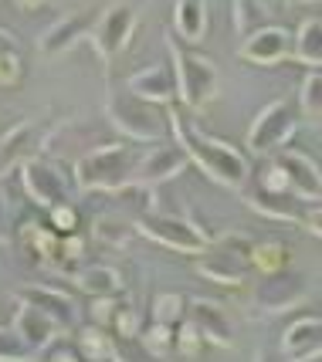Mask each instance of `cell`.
Returning a JSON list of instances; mask_svg holds the SVG:
<instances>
[{
  "mask_svg": "<svg viewBox=\"0 0 322 362\" xmlns=\"http://www.w3.org/2000/svg\"><path fill=\"white\" fill-rule=\"evenodd\" d=\"M231 17H234V31L241 34V37L261 31L265 24H272V21H268V7L258 4V0H238V4L231 7Z\"/></svg>",
  "mask_w": 322,
  "mask_h": 362,
  "instance_id": "4316f807",
  "label": "cell"
},
{
  "mask_svg": "<svg viewBox=\"0 0 322 362\" xmlns=\"http://www.w3.org/2000/svg\"><path fill=\"white\" fill-rule=\"evenodd\" d=\"M238 58L251 64H261V68H272V64L292 58V34L282 28V24H265L261 31L248 34L238 47Z\"/></svg>",
  "mask_w": 322,
  "mask_h": 362,
  "instance_id": "2e32d148",
  "label": "cell"
},
{
  "mask_svg": "<svg viewBox=\"0 0 322 362\" xmlns=\"http://www.w3.org/2000/svg\"><path fill=\"white\" fill-rule=\"evenodd\" d=\"M96 17H98V11H88V7H85V11H68V14H62L54 24H48V28L41 31V37H38V51L48 54V58L71 51L81 37H88L92 24H96Z\"/></svg>",
  "mask_w": 322,
  "mask_h": 362,
  "instance_id": "4fadbf2b",
  "label": "cell"
},
{
  "mask_svg": "<svg viewBox=\"0 0 322 362\" xmlns=\"http://www.w3.org/2000/svg\"><path fill=\"white\" fill-rule=\"evenodd\" d=\"M21 187L31 197L38 206L45 210H58V206L71 204V193H68V180L62 176L58 166H51L45 159H31L21 166Z\"/></svg>",
  "mask_w": 322,
  "mask_h": 362,
  "instance_id": "7c38bea8",
  "label": "cell"
},
{
  "mask_svg": "<svg viewBox=\"0 0 322 362\" xmlns=\"http://www.w3.org/2000/svg\"><path fill=\"white\" fill-rule=\"evenodd\" d=\"M187 322L200 332V339H204V342H210V346L234 349V342H238L234 322L227 318V312L217 305V301L190 298V301H187Z\"/></svg>",
  "mask_w": 322,
  "mask_h": 362,
  "instance_id": "5bb4252c",
  "label": "cell"
},
{
  "mask_svg": "<svg viewBox=\"0 0 322 362\" xmlns=\"http://www.w3.org/2000/svg\"><path fill=\"white\" fill-rule=\"evenodd\" d=\"M75 284L85 298L92 301H105L115 298L122 291V274L113 268V264H92V268H81L75 274Z\"/></svg>",
  "mask_w": 322,
  "mask_h": 362,
  "instance_id": "44dd1931",
  "label": "cell"
},
{
  "mask_svg": "<svg viewBox=\"0 0 322 362\" xmlns=\"http://www.w3.org/2000/svg\"><path fill=\"white\" fill-rule=\"evenodd\" d=\"M24 75V58H21V47L11 34L0 28V85H17Z\"/></svg>",
  "mask_w": 322,
  "mask_h": 362,
  "instance_id": "f1b7e54d",
  "label": "cell"
},
{
  "mask_svg": "<svg viewBox=\"0 0 322 362\" xmlns=\"http://www.w3.org/2000/svg\"><path fill=\"white\" fill-rule=\"evenodd\" d=\"M299 109L309 115H319L322 112V71H309L302 81V92H299Z\"/></svg>",
  "mask_w": 322,
  "mask_h": 362,
  "instance_id": "4dcf8cb0",
  "label": "cell"
},
{
  "mask_svg": "<svg viewBox=\"0 0 322 362\" xmlns=\"http://www.w3.org/2000/svg\"><path fill=\"white\" fill-rule=\"evenodd\" d=\"M132 234H136V221H126L122 214H98L92 221V240L105 247H126Z\"/></svg>",
  "mask_w": 322,
  "mask_h": 362,
  "instance_id": "cb8c5ba5",
  "label": "cell"
},
{
  "mask_svg": "<svg viewBox=\"0 0 322 362\" xmlns=\"http://www.w3.org/2000/svg\"><path fill=\"white\" fill-rule=\"evenodd\" d=\"M38 359V352L21 342V335H17L11 325H0V362H34Z\"/></svg>",
  "mask_w": 322,
  "mask_h": 362,
  "instance_id": "f546056e",
  "label": "cell"
},
{
  "mask_svg": "<svg viewBox=\"0 0 322 362\" xmlns=\"http://www.w3.org/2000/svg\"><path fill=\"white\" fill-rule=\"evenodd\" d=\"M79 349H81V359L115 362V349H119V342H115L105 329L88 325V329H81V335H79Z\"/></svg>",
  "mask_w": 322,
  "mask_h": 362,
  "instance_id": "d4e9b609",
  "label": "cell"
},
{
  "mask_svg": "<svg viewBox=\"0 0 322 362\" xmlns=\"http://www.w3.org/2000/svg\"><path fill=\"white\" fill-rule=\"evenodd\" d=\"M51 136H54V129L45 119H24L7 129L0 136V180L21 170L24 163L38 159V153L51 146Z\"/></svg>",
  "mask_w": 322,
  "mask_h": 362,
  "instance_id": "9c48e42d",
  "label": "cell"
},
{
  "mask_svg": "<svg viewBox=\"0 0 322 362\" xmlns=\"http://www.w3.org/2000/svg\"><path fill=\"white\" fill-rule=\"evenodd\" d=\"M255 362H282V356H275V352H265V349H261V352L255 356Z\"/></svg>",
  "mask_w": 322,
  "mask_h": 362,
  "instance_id": "ab89813d",
  "label": "cell"
},
{
  "mask_svg": "<svg viewBox=\"0 0 322 362\" xmlns=\"http://www.w3.org/2000/svg\"><path fill=\"white\" fill-rule=\"evenodd\" d=\"M166 126H170V136L177 139V149L187 156V163L200 166L214 183H221L224 189H241L248 183L251 163L241 149H234L224 139H210L207 132H200L193 122H187L177 109L166 112Z\"/></svg>",
  "mask_w": 322,
  "mask_h": 362,
  "instance_id": "6da1fadb",
  "label": "cell"
},
{
  "mask_svg": "<svg viewBox=\"0 0 322 362\" xmlns=\"http://www.w3.org/2000/svg\"><path fill=\"white\" fill-rule=\"evenodd\" d=\"M139 156L132 142H102L81 153L75 163V183L81 193H122L132 189Z\"/></svg>",
  "mask_w": 322,
  "mask_h": 362,
  "instance_id": "7a4b0ae2",
  "label": "cell"
},
{
  "mask_svg": "<svg viewBox=\"0 0 322 362\" xmlns=\"http://www.w3.org/2000/svg\"><path fill=\"white\" fill-rule=\"evenodd\" d=\"M251 254H255V237L244 230H224L210 240V247L197 257V271L217 284H241L244 274L251 271Z\"/></svg>",
  "mask_w": 322,
  "mask_h": 362,
  "instance_id": "5b68a950",
  "label": "cell"
},
{
  "mask_svg": "<svg viewBox=\"0 0 322 362\" xmlns=\"http://www.w3.org/2000/svg\"><path fill=\"white\" fill-rule=\"evenodd\" d=\"M244 200H248V206H251L255 214L268 217V221H282V223L306 221V214H299V200H295L292 193H278V189L258 187V189H251Z\"/></svg>",
  "mask_w": 322,
  "mask_h": 362,
  "instance_id": "ffe728a7",
  "label": "cell"
},
{
  "mask_svg": "<svg viewBox=\"0 0 322 362\" xmlns=\"http://www.w3.org/2000/svg\"><path fill=\"white\" fill-rule=\"evenodd\" d=\"M183 318H187V298H183V295L166 291V295H156V298H153V325L177 329Z\"/></svg>",
  "mask_w": 322,
  "mask_h": 362,
  "instance_id": "83f0119b",
  "label": "cell"
},
{
  "mask_svg": "<svg viewBox=\"0 0 322 362\" xmlns=\"http://www.w3.org/2000/svg\"><path fill=\"white\" fill-rule=\"evenodd\" d=\"M17 301H24V305H31L38 308L45 318H51L58 332H71L79 325V308H75V301L68 298L64 291H54L51 284H24V288H17L14 291Z\"/></svg>",
  "mask_w": 322,
  "mask_h": 362,
  "instance_id": "9a60e30c",
  "label": "cell"
},
{
  "mask_svg": "<svg viewBox=\"0 0 322 362\" xmlns=\"http://www.w3.org/2000/svg\"><path fill=\"white\" fill-rule=\"evenodd\" d=\"M136 28H139V7H132V4H109V7L98 11L96 24H92V31H88L85 41L92 45V51L102 62H113V58H119L129 47Z\"/></svg>",
  "mask_w": 322,
  "mask_h": 362,
  "instance_id": "ba28073f",
  "label": "cell"
},
{
  "mask_svg": "<svg viewBox=\"0 0 322 362\" xmlns=\"http://www.w3.org/2000/svg\"><path fill=\"white\" fill-rule=\"evenodd\" d=\"M207 4L204 0H180L173 7V34L187 45H200L207 37Z\"/></svg>",
  "mask_w": 322,
  "mask_h": 362,
  "instance_id": "603a6c76",
  "label": "cell"
},
{
  "mask_svg": "<svg viewBox=\"0 0 322 362\" xmlns=\"http://www.w3.org/2000/svg\"><path fill=\"white\" fill-rule=\"evenodd\" d=\"M173 332L177 329H163V325H149L146 332H139V342L149 356H163L166 349H173Z\"/></svg>",
  "mask_w": 322,
  "mask_h": 362,
  "instance_id": "1f68e13d",
  "label": "cell"
},
{
  "mask_svg": "<svg viewBox=\"0 0 322 362\" xmlns=\"http://www.w3.org/2000/svg\"><path fill=\"white\" fill-rule=\"evenodd\" d=\"M299 129V109L292 98H275L258 112L248 126V153L251 156H275L289 149L292 136Z\"/></svg>",
  "mask_w": 322,
  "mask_h": 362,
  "instance_id": "52a82bcc",
  "label": "cell"
},
{
  "mask_svg": "<svg viewBox=\"0 0 322 362\" xmlns=\"http://www.w3.org/2000/svg\"><path fill=\"white\" fill-rule=\"evenodd\" d=\"M309 227V234H316L322 240V206L319 210H312V214H306V221H302Z\"/></svg>",
  "mask_w": 322,
  "mask_h": 362,
  "instance_id": "74e56055",
  "label": "cell"
},
{
  "mask_svg": "<svg viewBox=\"0 0 322 362\" xmlns=\"http://www.w3.org/2000/svg\"><path fill=\"white\" fill-rule=\"evenodd\" d=\"M306 298V278L299 271H275V274H261L251 284V305L265 315H282L295 308L299 301Z\"/></svg>",
  "mask_w": 322,
  "mask_h": 362,
  "instance_id": "30bf717a",
  "label": "cell"
},
{
  "mask_svg": "<svg viewBox=\"0 0 322 362\" xmlns=\"http://www.w3.org/2000/svg\"><path fill=\"white\" fill-rule=\"evenodd\" d=\"M200 342H204V339H200V332L183 318V322L177 325V332H173V349H177L180 356H197V352H200Z\"/></svg>",
  "mask_w": 322,
  "mask_h": 362,
  "instance_id": "d6a6232c",
  "label": "cell"
},
{
  "mask_svg": "<svg viewBox=\"0 0 322 362\" xmlns=\"http://www.w3.org/2000/svg\"><path fill=\"white\" fill-rule=\"evenodd\" d=\"M105 119L129 142H160L170 132L166 115L156 112L153 105H146L143 98H136L126 85H113L105 92Z\"/></svg>",
  "mask_w": 322,
  "mask_h": 362,
  "instance_id": "277c9868",
  "label": "cell"
},
{
  "mask_svg": "<svg viewBox=\"0 0 322 362\" xmlns=\"http://www.w3.org/2000/svg\"><path fill=\"white\" fill-rule=\"evenodd\" d=\"M292 58L312 71H322V17H306L292 34Z\"/></svg>",
  "mask_w": 322,
  "mask_h": 362,
  "instance_id": "7402d4cb",
  "label": "cell"
},
{
  "mask_svg": "<svg viewBox=\"0 0 322 362\" xmlns=\"http://www.w3.org/2000/svg\"><path fill=\"white\" fill-rule=\"evenodd\" d=\"M272 166L278 170L285 189L295 200H322V170L309 153H302V149H282V153H275Z\"/></svg>",
  "mask_w": 322,
  "mask_h": 362,
  "instance_id": "8fae6325",
  "label": "cell"
},
{
  "mask_svg": "<svg viewBox=\"0 0 322 362\" xmlns=\"http://www.w3.org/2000/svg\"><path fill=\"white\" fill-rule=\"evenodd\" d=\"M115 362H156V356H149L146 349H139V352H129L126 346L115 349Z\"/></svg>",
  "mask_w": 322,
  "mask_h": 362,
  "instance_id": "8d00e7d4",
  "label": "cell"
},
{
  "mask_svg": "<svg viewBox=\"0 0 322 362\" xmlns=\"http://www.w3.org/2000/svg\"><path fill=\"white\" fill-rule=\"evenodd\" d=\"M136 234H143L146 240L163 244V247H170V251L193 254V257H200V254L210 247V240H214L204 223L183 221L177 214H160V210L139 214V217H136Z\"/></svg>",
  "mask_w": 322,
  "mask_h": 362,
  "instance_id": "8992f818",
  "label": "cell"
},
{
  "mask_svg": "<svg viewBox=\"0 0 322 362\" xmlns=\"http://www.w3.org/2000/svg\"><path fill=\"white\" fill-rule=\"evenodd\" d=\"M7 240H11V204L0 193V244H7Z\"/></svg>",
  "mask_w": 322,
  "mask_h": 362,
  "instance_id": "e575fe53",
  "label": "cell"
},
{
  "mask_svg": "<svg viewBox=\"0 0 322 362\" xmlns=\"http://www.w3.org/2000/svg\"><path fill=\"white\" fill-rule=\"evenodd\" d=\"M48 362H85V359H81L79 349H71V346H54V349H51V356H48Z\"/></svg>",
  "mask_w": 322,
  "mask_h": 362,
  "instance_id": "d590c367",
  "label": "cell"
},
{
  "mask_svg": "<svg viewBox=\"0 0 322 362\" xmlns=\"http://www.w3.org/2000/svg\"><path fill=\"white\" fill-rule=\"evenodd\" d=\"M11 329L21 335V342L31 349V352H45V349H51L54 335H62V332H58V325H54L51 318H45L38 308L24 305V301H17L14 325H11Z\"/></svg>",
  "mask_w": 322,
  "mask_h": 362,
  "instance_id": "d6986e66",
  "label": "cell"
},
{
  "mask_svg": "<svg viewBox=\"0 0 322 362\" xmlns=\"http://www.w3.org/2000/svg\"><path fill=\"white\" fill-rule=\"evenodd\" d=\"M129 92L136 98H143L146 105H173L177 102V78L170 64H146L139 71L129 75Z\"/></svg>",
  "mask_w": 322,
  "mask_h": 362,
  "instance_id": "ac0fdd59",
  "label": "cell"
},
{
  "mask_svg": "<svg viewBox=\"0 0 322 362\" xmlns=\"http://www.w3.org/2000/svg\"><path fill=\"white\" fill-rule=\"evenodd\" d=\"M289 261H292V254L282 240H261V244H255V254H251V268L261 271V274L285 271Z\"/></svg>",
  "mask_w": 322,
  "mask_h": 362,
  "instance_id": "484cf974",
  "label": "cell"
},
{
  "mask_svg": "<svg viewBox=\"0 0 322 362\" xmlns=\"http://www.w3.org/2000/svg\"><path fill=\"white\" fill-rule=\"evenodd\" d=\"M75 217H79V214H75V206L68 204V206H58V210H51V223H54V234H58V230H62V234H71V230H75Z\"/></svg>",
  "mask_w": 322,
  "mask_h": 362,
  "instance_id": "836d02e7",
  "label": "cell"
},
{
  "mask_svg": "<svg viewBox=\"0 0 322 362\" xmlns=\"http://www.w3.org/2000/svg\"><path fill=\"white\" fill-rule=\"evenodd\" d=\"M170 51V68L177 78V98L187 109H207L210 102L221 95V71L207 54H197L190 47H183L177 37H166Z\"/></svg>",
  "mask_w": 322,
  "mask_h": 362,
  "instance_id": "3957f363",
  "label": "cell"
},
{
  "mask_svg": "<svg viewBox=\"0 0 322 362\" xmlns=\"http://www.w3.org/2000/svg\"><path fill=\"white\" fill-rule=\"evenodd\" d=\"M312 359H322V325H319V332H316V342L309 346V352L299 362H312Z\"/></svg>",
  "mask_w": 322,
  "mask_h": 362,
  "instance_id": "f35d334b",
  "label": "cell"
},
{
  "mask_svg": "<svg viewBox=\"0 0 322 362\" xmlns=\"http://www.w3.org/2000/svg\"><path fill=\"white\" fill-rule=\"evenodd\" d=\"M183 170H187V156L180 153L177 146H153L149 153L139 156V166H136V180H132V187L136 189L163 187V183L177 180Z\"/></svg>",
  "mask_w": 322,
  "mask_h": 362,
  "instance_id": "e0dca14e",
  "label": "cell"
}]
</instances>
